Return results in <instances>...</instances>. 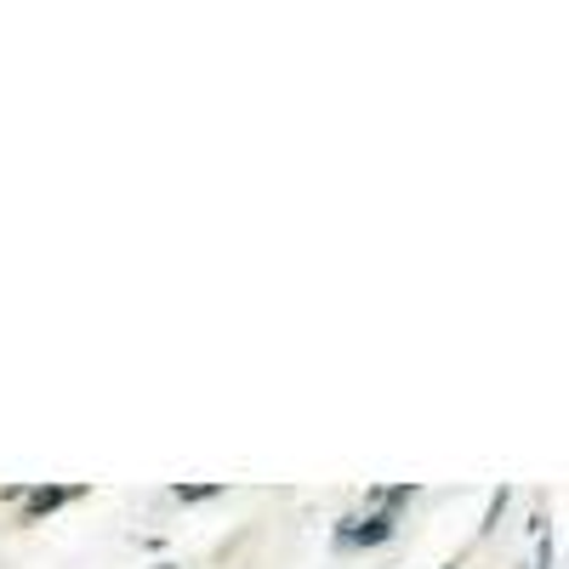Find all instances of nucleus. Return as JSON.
<instances>
[{
  "instance_id": "obj_1",
  "label": "nucleus",
  "mask_w": 569,
  "mask_h": 569,
  "mask_svg": "<svg viewBox=\"0 0 569 569\" xmlns=\"http://www.w3.org/2000/svg\"><path fill=\"white\" fill-rule=\"evenodd\" d=\"M399 536V512H382V507H370V512H348L342 525H337V547L342 552H370V547H382Z\"/></svg>"
},
{
  "instance_id": "obj_2",
  "label": "nucleus",
  "mask_w": 569,
  "mask_h": 569,
  "mask_svg": "<svg viewBox=\"0 0 569 569\" xmlns=\"http://www.w3.org/2000/svg\"><path fill=\"white\" fill-rule=\"evenodd\" d=\"M80 490L74 485H40V490H23L18 496V518H23V525H40V518H52L58 507H69Z\"/></svg>"
},
{
  "instance_id": "obj_3",
  "label": "nucleus",
  "mask_w": 569,
  "mask_h": 569,
  "mask_svg": "<svg viewBox=\"0 0 569 569\" xmlns=\"http://www.w3.org/2000/svg\"><path fill=\"white\" fill-rule=\"evenodd\" d=\"M211 496H222V485H182V490H177V501H182V507H194V501H211Z\"/></svg>"
}]
</instances>
